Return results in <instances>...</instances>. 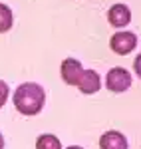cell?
<instances>
[{
  "mask_svg": "<svg viewBox=\"0 0 141 149\" xmlns=\"http://www.w3.org/2000/svg\"><path fill=\"white\" fill-rule=\"evenodd\" d=\"M36 149H62V143H60V139L56 135L44 133V135H40L38 141H36Z\"/></svg>",
  "mask_w": 141,
  "mask_h": 149,
  "instance_id": "ba28073f",
  "label": "cell"
},
{
  "mask_svg": "<svg viewBox=\"0 0 141 149\" xmlns=\"http://www.w3.org/2000/svg\"><path fill=\"white\" fill-rule=\"evenodd\" d=\"M82 74H83V68L82 64L74 58H66L62 62V80L70 86H78L80 80H82Z\"/></svg>",
  "mask_w": 141,
  "mask_h": 149,
  "instance_id": "277c9868",
  "label": "cell"
},
{
  "mask_svg": "<svg viewBox=\"0 0 141 149\" xmlns=\"http://www.w3.org/2000/svg\"><path fill=\"white\" fill-rule=\"evenodd\" d=\"M109 46H111V50L115 54L125 56V54H129L131 50L137 46V36L133 34V32H117V34L111 36Z\"/></svg>",
  "mask_w": 141,
  "mask_h": 149,
  "instance_id": "3957f363",
  "label": "cell"
},
{
  "mask_svg": "<svg viewBox=\"0 0 141 149\" xmlns=\"http://www.w3.org/2000/svg\"><path fill=\"white\" fill-rule=\"evenodd\" d=\"M107 20H109L111 26H115V28H123V26L129 24L131 12L125 4H113L109 8V12H107Z\"/></svg>",
  "mask_w": 141,
  "mask_h": 149,
  "instance_id": "5b68a950",
  "label": "cell"
},
{
  "mask_svg": "<svg viewBox=\"0 0 141 149\" xmlns=\"http://www.w3.org/2000/svg\"><path fill=\"white\" fill-rule=\"evenodd\" d=\"M99 147L101 149H127V139L119 131H107L99 139Z\"/></svg>",
  "mask_w": 141,
  "mask_h": 149,
  "instance_id": "52a82bcc",
  "label": "cell"
},
{
  "mask_svg": "<svg viewBox=\"0 0 141 149\" xmlns=\"http://www.w3.org/2000/svg\"><path fill=\"white\" fill-rule=\"evenodd\" d=\"M6 100H8V84L0 80V107L6 103Z\"/></svg>",
  "mask_w": 141,
  "mask_h": 149,
  "instance_id": "30bf717a",
  "label": "cell"
},
{
  "mask_svg": "<svg viewBox=\"0 0 141 149\" xmlns=\"http://www.w3.org/2000/svg\"><path fill=\"white\" fill-rule=\"evenodd\" d=\"M0 149H4V137H2V133H0Z\"/></svg>",
  "mask_w": 141,
  "mask_h": 149,
  "instance_id": "7c38bea8",
  "label": "cell"
},
{
  "mask_svg": "<svg viewBox=\"0 0 141 149\" xmlns=\"http://www.w3.org/2000/svg\"><path fill=\"white\" fill-rule=\"evenodd\" d=\"M133 66H135V74H137V76L141 78V54L135 58V64H133Z\"/></svg>",
  "mask_w": 141,
  "mask_h": 149,
  "instance_id": "8fae6325",
  "label": "cell"
},
{
  "mask_svg": "<svg viewBox=\"0 0 141 149\" xmlns=\"http://www.w3.org/2000/svg\"><path fill=\"white\" fill-rule=\"evenodd\" d=\"M131 86V74L125 68H111L106 76V88L109 92L121 93L125 90H129Z\"/></svg>",
  "mask_w": 141,
  "mask_h": 149,
  "instance_id": "7a4b0ae2",
  "label": "cell"
},
{
  "mask_svg": "<svg viewBox=\"0 0 141 149\" xmlns=\"http://www.w3.org/2000/svg\"><path fill=\"white\" fill-rule=\"evenodd\" d=\"M68 149H83V147H78V145H70Z\"/></svg>",
  "mask_w": 141,
  "mask_h": 149,
  "instance_id": "4fadbf2b",
  "label": "cell"
},
{
  "mask_svg": "<svg viewBox=\"0 0 141 149\" xmlns=\"http://www.w3.org/2000/svg\"><path fill=\"white\" fill-rule=\"evenodd\" d=\"M12 28V10L6 4H0V32H8Z\"/></svg>",
  "mask_w": 141,
  "mask_h": 149,
  "instance_id": "9c48e42d",
  "label": "cell"
},
{
  "mask_svg": "<svg viewBox=\"0 0 141 149\" xmlns=\"http://www.w3.org/2000/svg\"><path fill=\"white\" fill-rule=\"evenodd\" d=\"M78 88H80L82 93H95L101 88V78H99V74L94 72V70H83L82 80L78 84Z\"/></svg>",
  "mask_w": 141,
  "mask_h": 149,
  "instance_id": "8992f818",
  "label": "cell"
},
{
  "mask_svg": "<svg viewBox=\"0 0 141 149\" xmlns=\"http://www.w3.org/2000/svg\"><path fill=\"white\" fill-rule=\"evenodd\" d=\"M14 105L16 109L24 115H36L42 111L44 107V102H46V93H44V88L38 86V84H22L18 86V90L14 92Z\"/></svg>",
  "mask_w": 141,
  "mask_h": 149,
  "instance_id": "6da1fadb",
  "label": "cell"
}]
</instances>
